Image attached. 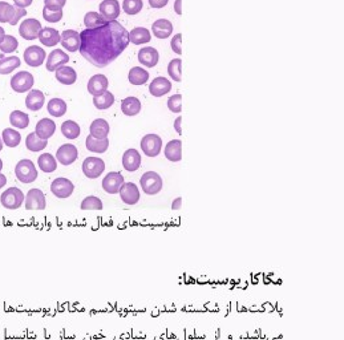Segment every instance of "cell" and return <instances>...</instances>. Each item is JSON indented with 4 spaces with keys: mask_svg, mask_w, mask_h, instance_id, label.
I'll return each mask as SVG.
<instances>
[{
    "mask_svg": "<svg viewBox=\"0 0 344 340\" xmlns=\"http://www.w3.org/2000/svg\"><path fill=\"white\" fill-rule=\"evenodd\" d=\"M129 32L119 21H108L105 26L80 32V53L97 68L113 63L129 45Z\"/></svg>",
    "mask_w": 344,
    "mask_h": 340,
    "instance_id": "cell-1",
    "label": "cell"
},
{
    "mask_svg": "<svg viewBox=\"0 0 344 340\" xmlns=\"http://www.w3.org/2000/svg\"><path fill=\"white\" fill-rule=\"evenodd\" d=\"M15 174L21 183H31L38 178V169L31 160H20L15 166Z\"/></svg>",
    "mask_w": 344,
    "mask_h": 340,
    "instance_id": "cell-2",
    "label": "cell"
},
{
    "mask_svg": "<svg viewBox=\"0 0 344 340\" xmlns=\"http://www.w3.org/2000/svg\"><path fill=\"white\" fill-rule=\"evenodd\" d=\"M26 200V196L23 194V191L16 186L8 187L7 190L3 191V194L0 197V202L5 209L9 210H16L23 205Z\"/></svg>",
    "mask_w": 344,
    "mask_h": 340,
    "instance_id": "cell-3",
    "label": "cell"
},
{
    "mask_svg": "<svg viewBox=\"0 0 344 340\" xmlns=\"http://www.w3.org/2000/svg\"><path fill=\"white\" fill-rule=\"evenodd\" d=\"M141 189L148 196H156L162 190V178L161 175L156 171H146L140 179Z\"/></svg>",
    "mask_w": 344,
    "mask_h": 340,
    "instance_id": "cell-4",
    "label": "cell"
},
{
    "mask_svg": "<svg viewBox=\"0 0 344 340\" xmlns=\"http://www.w3.org/2000/svg\"><path fill=\"white\" fill-rule=\"evenodd\" d=\"M35 84L34 75L30 73L28 71H20L16 75H13L11 79V88H12L16 93H26L32 89V86Z\"/></svg>",
    "mask_w": 344,
    "mask_h": 340,
    "instance_id": "cell-5",
    "label": "cell"
},
{
    "mask_svg": "<svg viewBox=\"0 0 344 340\" xmlns=\"http://www.w3.org/2000/svg\"><path fill=\"white\" fill-rule=\"evenodd\" d=\"M81 170L86 178L96 179L104 173L105 170V162L102 158L98 157H86L83 161L81 165Z\"/></svg>",
    "mask_w": 344,
    "mask_h": 340,
    "instance_id": "cell-6",
    "label": "cell"
},
{
    "mask_svg": "<svg viewBox=\"0 0 344 340\" xmlns=\"http://www.w3.org/2000/svg\"><path fill=\"white\" fill-rule=\"evenodd\" d=\"M141 149L148 157H157L161 153L162 138L158 134H146L141 140Z\"/></svg>",
    "mask_w": 344,
    "mask_h": 340,
    "instance_id": "cell-7",
    "label": "cell"
},
{
    "mask_svg": "<svg viewBox=\"0 0 344 340\" xmlns=\"http://www.w3.org/2000/svg\"><path fill=\"white\" fill-rule=\"evenodd\" d=\"M27 210H44L47 208V198L40 189H31L28 190L24 200Z\"/></svg>",
    "mask_w": 344,
    "mask_h": 340,
    "instance_id": "cell-8",
    "label": "cell"
},
{
    "mask_svg": "<svg viewBox=\"0 0 344 340\" xmlns=\"http://www.w3.org/2000/svg\"><path fill=\"white\" fill-rule=\"evenodd\" d=\"M73 190H75V185H73L68 178H56L52 181L51 183V191L52 194L57 198H68L72 196Z\"/></svg>",
    "mask_w": 344,
    "mask_h": 340,
    "instance_id": "cell-9",
    "label": "cell"
},
{
    "mask_svg": "<svg viewBox=\"0 0 344 340\" xmlns=\"http://www.w3.org/2000/svg\"><path fill=\"white\" fill-rule=\"evenodd\" d=\"M119 194L124 204L136 205L137 202H140V189H138V186H137L136 183L124 182L123 186L120 187Z\"/></svg>",
    "mask_w": 344,
    "mask_h": 340,
    "instance_id": "cell-10",
    "label": "cell"
},
{
    "mask_svg": "<svg viewBox=\"0 0 344 340\" xmlns=\"http://www.w3.org/2000/svg\"><path fill=\"white\" fill-rule=\"evenodd\" d=\"M23 59H24L27 65L36 68V67H40L42 64H44V61L47 59V52L44 51L42 47L32 45V47H28L24 51Z\"/></svg>",
    "mask_w": 344,
    "mask_h": 340,
    "instance_id": "cell-11",
    "label": "cell"
},
{
    "mask_svg": "<svg viewBox=\"0 0 344 340\" xmlns=\"http://www.w3.org/2000/svg\"><path fill=\"white\" fill-rule=\"evenodd\" d=\"M79 157V150L75 145L72 144H64L61 145L57 152H56V160L64 166L72 165Z\"/></svg>",
    "mask_w": 344,
    "mask_h": 340,
    "instance_id": "cell-12",
    "label": "cell"
},
{
    "mask_svg": "<svg viewBox=\"0 0 344 340\" xmlns=\"http://www.w3.org/2000/svg\"><path fill=\"white\" fill-rule=\"evenodd\" d=\"M42 24L36 19H27L19 27V34L26 40H35L39 38V32L42 31Z\"/></svg>",
    "mask_w": 344,
    "mask_h": 340,
    "instance_id": "cell-13",
    "label": "cell"
},
{
    "mask_svg": "<svg viewBox=\"0 0 344 340\" xmlns=\"http://www.w3.org/2000/svg\"><path fill=\"white\" fill-rule=\"evenodd\" d=\"M124 177L119 171H111L102 179V189L108 194H117L120 191V187L123 186Z\"/></svg>",
    "mask_w": 344,
    "mask_h": 340,
    "instance_id": "cell-14",
    "label": "cell"
},
{
    "mask_svg": "<svg viewBox=\"0 0 344 340\" xmlns=\"http://www.w3.org/2000/svg\"><path fill=\"white\" fill-rule=\"evenodd\" d=\"M172 90V83L166 77L158 76L152 80L149 85V93L153 97H162Z\"/></svg>",
    "mask_w": 344,
    "mask_h": 340,
    "instance_id": "cell-15",
    "label": "cell"
},
{
    "mask_svg": "<svg viewBox=\"0 0 344 340\" xmlns=\"http://www.w3.org/2000/svg\"><path fill=\"white\" fill-rule=\"evenodd\" d=\"M56 132V124L52 119H42L39 120L36 127H35V134L40 138V140L48 141Z\"/></svg>",
    "mask_w": 344,
    "mask_h": 340,
    "instance_id": "cell-16",
    "label": "cell"
},
{
    "mask_svg": "<svg viewBox=\"0 0 344 340\" xmlns=\"http://www.w3.org/2000/svg\"><path fill=\"white\" fill-rule=\"evenodd\" d=\"M141 154L137 149H127L123 154V166L124 169L133 173L140 169L141 166Z\"/></svg>",
    "mask_w": 344,
    "mask_h": 340,
    "instance_id": "cell-17",
    "label": "cell"
},
{
    "mask_svg": "<svg viewBox=\"0 0 344 340\" xmlns=\"http://www.w3.org/2000/svg\"><path fill=\"white\" fill-rule=\"evenodd\" d=\"M100 15H101L106 21L116 20L117 17L120 16V12H121V7H120L119 1L117 0H104L100 7Z\"/></svg>",
    "mask_w": 344,
    "mask_h": 340,
    "instance_id": "cell-18",
    "label": "cell"
},
{
    "mask_svg": "<svg viewBox=\"0 0 344 340\" xmlns=\"http://www.w3.org/2000/svg\"><path fill=\"white\" fill-rule=\"evenodd\" d=\"M61 45L68 52H76L80 49V34L73 30H65L61 32Z\"/></svg>",
    "mask_w": 344,
    "mask_h": 340,
    "instance_id": "cell-19",
    "label": "cell"
},
{
    "mask_svg": "<svg viewBox=\"0 0 344 340\" xmlns=\"http://www.w3.org/2000/svg\"><path fill=\"white\" fill-rule=\"evenodd\" d=\"M69 61V55L61 49L52 51L47 57V69L51 72H55L60 67H64Z\"/></svg>",
    "mask_w": 344,
    "mask_h": 340,
    "instance_id": "cell-20",
    "label": "cell"
},
{
    "mask_svg": "<svg viewBox=\"0 0 344 340\" xmlns=\"http://www.w3.org/2000/svg\"><path fill=\"white\" fill-rule=\"evenodd\" d=\"M39 40L44 47H55L61 40V34L52 27H45L39 32Z\"/></svg>",
    "mask_w": 344,
    "mask_h": 340,
    "instance_id": "cell-21",
    "label": "cell"
},
{
    "mask_svg": "<svg viewBox=\"0 0 344 340\" xmlns=\"http://www.w3.org/2000/svg\"><path fill=\"white\" fill-rule=\"evenodd\" d=\"M108 86H109V81L105 75H94L88 81V92L92 96L104 93L108 90Z\"/></svg>",
    "mask_w": 344,
    "mask_h": 340,
    "instance_id": "cell-22",
    "label": "cell"
},
{
    "mask_svg": "<svg viewBox=\"0 0 344 340\" xmlns=\"http://www.w3.org/2000/svg\"><path fill=\"white\" fill-rule=\"evenodd\" d=\"M158 60H160V55H158L156 48L145 47L138 52V61H140V64L145 65V67H148V68L156 67L158 64Z\"/></svg>",
    "mask_w": 344,
    "mask_h": 340,
    "instance_id": "cell-23",
    "label": "cell"
},
{
    "mask_svg": "<svg viewBox=\"0 0 344 340\" xmlns=\"http://www.w3.org/2000/svg\"><path fill=\"white\" fill-rule=\"evenodd\" d=\"M166 160L172 162H178L182 160V141L181 140H172L166 144L164 149Z\"/></svg>",
    "mask_w": 344,
    "mask_h": 340,
    "instance_id": "cell-24",
    "label": "cell"
},
{
    "mask_svg": "<svg viewBox=\"0 0 344 340\" xmlns=\"http://www.w3.org/2000/svg\"><path fill=\"white\" fill-rule=\"evenodd\" d=\"M173 30L174 27L168 19H158L152 24V32L158 39H168L173 34Z\"/></svg>",
    "mask_w": 344,
    "mask_h": 340,
    "instance_id": "cell-25",
    "label": "cell"
},
{
    "mask_svg": "<svg viewBox=\"0 0 344 340\" xmlns=\"http://www.w3.org/2000/svg\"><path fill=\"white\" fill-rule=\"evenodd\" d=\"M44 102H45V96L43 93L42 90L34 89L30 90L26 97V106L32 112H38L44 106Z\"/></svg>",
    "mask_w": 344,
    "mask_h": 340,
    "instance_id": "cell-26",
    "label": "cell"
},
{
    "mask_svg": "<svg viewBox=\"0 0 344 340\" xmlns=\"http://www.w3.org/2000/svg\"><path fill=\"white\" fill-rule=\"evenodd\" d=\"M90 136L97 138V140H105L109 134V124L104 119H96L93 123L90 124Z\"/></svg>",
    "mask_w": 344,
    "mask_h": 340,
    "instance_id": "cell-27",
    "label": "cell"
},
{
    "mask_svg": "<svg viewBox=\"0 0 344 340\" xmlns=\"http://www.w3.org/2000/svg\"><path fill=\"white\" fill-rule=\"evenodd\" d=\"M55 76L56 80L64 85H72L77 80L76 71L72 67H68V65L60 67L57 71H55Z\"/></svg>",
    "mask_w": 344,
    "mask_h": 340,
    "instance_id": "cell-28",
    "label": "cell"
},
{
    "mask_svg": "<svg viewBox=\"0 0 344 340\" xmlns=\"http://www.w3.org/2000/svg\"><path fill=\"white\" fill-rule=\"evenodd\" d=\"M141 109H142V106H141L140 100L137 97L129 96L121 101V112L125 116H129V117L137 116L141 112Z\"/></svg>",
    "mask_w": 344,
    "mask_h": 340,
    "instance_id": "cell-29",
    "label": "cell"
},
{
    "mask_svg": "<svg viewBox=\"0 0 344 340\" xmlns=\"http://www.w3.org/2000/svg\"><path fill=\"white\" fill-rule=\"evenodd\" d=\"M152 35L150 31L145 27H136L129 32V42L134 44V45H141V44H146L150 42Z\"/></svg>",
    "mask_w": 344,
    "mask_h": 340,
    "instance_id": "cell-30",
    "label": "cell"
},
{
    "mask_svg": "<svg viewBox=\"0 0 344 340\" xmlns=\"http://www.w3.org/2000/svg\"><path fill=\"white\" fill-rule=\"evenodd\" d=\"M38 165L43 173H53L57 169V160L51 153H43L39 156Z\"/></svg>",
    "mask_w": 344,
    "mask_h": 340,
    "instance_id": "cell-31",
    "label": "cell"
},
{
    "mask_svg": "<svg viewBox=\"0 0 344 340\" xmlns=\"http://www.w3.org/2000/svg\"><path fill=\"white\" fill-rule=\"evenodd\" d=\"M85 146L86 149L92 152V153H105L108 148H109V140L105 138V140H97L89 134L85 140Z\"/></svg>",
    "mask_w": 344,
    "mask_h": 340,
    "instance_id": "cell-32",
    "label": "cell"
},
{
    "mask_svg": "<svg viewBox=\"0 0 344 340\" xmlns=\"http://www.w3.org/2000/svg\"><path fill=\"white\" fill-rule=\"evenodd\" d=\"M128 80L133 85H144L149 80V72L141 67H133L128 73Z\"/></svg>",
    "mask_w": 344,
    "mask_h": 340,
    "instance_id": "cell-33",
    "label": "cell"
},
{
    "mask_svg": "<svg viewBox=\"0 0 344 340\" xmlns=\"http://www.w3.org/2000/svg\"><path fill=\"white\" fill-rule=\"evenodd\" d=\"M61 133L68 140H76L81 133L80 125L76 121H73V120H67V121H64L61 124Z\"/></svg>",
    "mask_w": 344,
    "mask_h": 340,
    "instance_id": "cell-34",
    "label": "cell"
},
{
    "mask_svg": "<svg viewBox=\"0 0 344 340\" xmlns=\"http://www.w3.org/2000/svg\"><path fill=\"white\" fill-rule=\"evenodd\" d=\"M93 104L98 111H105L115 104V96L109 90H106L104 93L93 96Z\"/></svg>",
    "mask_w": 344,
    "mask_h": 340,
    "instance_id": "cell-35",
    "label": "cell"
},
{
    "mask_svg": "<svg viewBox=\"0 0 344 340\" xmlns=\"http://www.w3.org/2000/svg\"><path fill=\"white\" fill-rule=\"evenodd\" d=\"M20 59L17 56H9L0 59V75H8L20 67Z\"/></svg>",
    "mask_w": 344,
    "mask_h": 340,
    "instance_id": "cell-36",
    "label": "cell"
},
{
    "mask_svg": "<svg viewBox=\"0 0 344 340\" xmlns=\"http://www.w3.org/2000/svg\"><path fill=\"white\" fill-rule=\"evenodd\" d=\"M9 123L12 124L13 128L17 129H26L30 125V117L27 113L21 111H13L9 115Z\"/></svg>",
    "mask_w": 344,
    "mask_h": 340,
    "instance_id": "cell-37",
    "label": "cell"
},
{
    "mask_svg": "<svg viewBox=\"0 0 344 340\" xmlns=\"http://www.w3.org/2000/svg\"><path fill=\"white\" fill-rule=\"evenodd\" d=\"M1 140H3V142H4L8 148H16V146L20 145L21 136H20V133L17 132V130L8 128V129H4V130H3Z\"/></svg>",
    "mask_w": 344,
    "mask_h": 340,
    "instance_id": "cell-38",
    "label": "cell"
},
{
    "mask_svg": "<svg viewBox=\"0 0 344 340\" xmlns=\"http://www.w3.org/2000/svg\"><path fill=\"white\" fill-rule=\"evenodd\" d=\"M108 21L104 19V17L97 12H88L85 13L84 16V26L85 28L88 30H92V28H97V27L105 26Z\"/></svg>",
    "mask_w": 344,
    "mask_h": 340,
    "instance_id": "cell-39",
    "label": "cell"
},
{
    "mask_svg": "<svg viewBox=\"0 0 344 340\" xmlns=\"http://www.w3.org/2000/svg\"><path fill=\"white\" fill-rule=\"evenodd\" d=\"M47 108L49 115L53 117H61L67 112V104L61 98H52L51 101L48 102Z\"/></svg>",
    "mask_w": 344,
    "mask_h": 340,
    "instance_id": "cell-40",
    "label": "cell"
},
{
    "mask_svg": "<svg viewBox=\"0 0 344 340\" xmlns=\"http://www.w3.org/2000/svg\"><path fill=\"white\" fill-rule=\"evenodd\" d=\"M26 146L30 152H40L43 149H45L48 146V141L40 140L36 134L30 133L26 138Z\"/></svg>",
    "mask_w": 344,
    "mask_h": 340,
    "instance_id": "cell-41",
    "label": "cell"
},
{
    "mask_svg": "<svg viewBox=\"0 0 344 340\" xmlns=\"http://www.w3.org/2000/svg\"><path fill=\"white\" fill-rule=\"evenodd\" d=\"M15 5L7 1H0V23H11L15 16Z\"/></svg>",
    "mask_w": 344,
    "mask_h": 340,
    "instance_id": "cell-42",
    "label": "cell"
},
{
    "mask_svg": "<svg viewBox=\"0 0 344 340\" xmlns=\"http://www.w3.org/2000/svg\"><path fill=\"white\" fill-rule=\"evenodd\" d=\"M181 67H182V60L181 59H173L168 64V75L172 77V80L179 83L182 79L181 75Z\"/></svg>",
    "mask_w": 344,
    "mask_h": 340,
    "instance_id": "cell-43",
    "label": "cell"
},
{
    "mask_svg": "<svg viewBox=\"0 0 344 340\" xmlns=\"http://www.w3.org/2000/svg\"><path fill=\"white\" fill-rule=\"evenodd\" d=\"M43 17L48 23H59L63 19V8H52L44 7L43 8Z\"/></svg>",
    "mask_w": 344,
    "mask_h": 340,
    "instance_id": "cell-44",
    "label": "cell"
},
{
    "mask_svg": "<svg viewBox=\"0 0 344 340\" xmlns=\"http://www.w3.org/2000/svg\"><path fill=\"white\" fill-rule=\"evenodd\" d=\"M144 7V1L142 0H124L123 1V9L125 11L127 15H137L142 11Z\"/></svg>",
    "mask_w": 344,
    "mask_h": 340,
    "instance_id": "cell-45",
    "label": "cell"
},
{
    "mask_svg": "<svg viewBox=\"0 0 344 340\" xmlns=\"http://www.w3.org/2000/svg\"><path fill=\"white\" fill-rule=\"evenodd\" d=\"M80 208L83 210H102L104 205H102V201L98 197L88 196L81 201Z\"/></svg>",
    "mask_w": 344,
    "mask_h": 340,
    "instance_id": "cell-46",
    "label": "cell"
},
{
    "mask_svg": "<svg viewBox=\"0 0 344 340\" xmlns=\"http://www.w3.org/2000/svg\"><path fill=\"white\" fill-rule=\"evenodd\" d=\"M19 47V42L17 39L12 35H5L4 40L0 44V51L1 53H13Z\"/></svg>",
    "mask_w": 344,
    "mask_h": 340,
    "instance_id": "cell-47",
    "label": "cell"
},
{
    "mask_svg": "<svg viewBox=\"0 0 344 340\" xmlns=\"http://www.w3.org/2000/svg\"><path fill=\"white\" fill-rule=\"evenodd\" d=\"M168 109L173 113H181L182 112V96L174 94L168 98Z\"/></svg>",
    "mask_w": 344,
    "mask_h": 340,
    "instance_id": "cell-48",
    "label": "cell"
},
{
    "mask_svg": "<svg viewBox=\"0 0 344 340\" xmlns=\"http://www.w3.org/2000/svg\"><path fill=\"white\" fill-rule=\"evenodd\" d=\"M172 51L177 55H182V34H175L170 42Z\"/></svg>",
    "mask_w": 344,
    "mask_h": 340,
    "instance_id": "cell-49",
    "label": "cell"
},
{
    "mask_svg": "<svg viewBox=\"0 0 344 340\" xmlns=\"http://www.w3.org/2000/svg\"><path fill=\"white\" fill-rule=\"evenodd\" d=\"M67 3V0H44V7H52V8H63Z\"/></svg>",
    "mask_w": 344,
    "mask_h": 340,
    "instance_id": "cell-50",
    "label": "cell"
},
{
    "mask_svg": "<svg viewBox=\"0 0 344 340\" xmlns=\"http://www.w3.org/2000/svg\"><path fill=\"white\" fill-rule=\"evenodd\" d=\"M26 15H27L26 9H24V8H19V7H16V8H15V16H13L12 21H11L9 24H11V26H16L21 17H24V16H26Z\"/></svg>",
    "mask_w": 344,
    "mask_h": 340,
    "instance_id": "cell-51",
    "label": "cell"
},
{
    "mask_svg": "<svg viewBox=\"0 0 344 340\" xmlns=\"http://www.w3.org/2000/svg\"><path fill=\"white\" fill-rule=\"evenodd\" d=\"M148 1H149V5L154 9L164 8V7L169 3V0H148Z\"/></svg>",
    "mask_w": 344,
    "mask_h": 340,
    "instance_id": "cell-52",
    "label": "cell"
},
{
    "mask_svg": "<svg viewBox=\"0 0 344 340\" xmlns=\"http://www.w3.org/2000/svg\"><path fill=\"white\" fill-rule=\"evenodd\" d=\"M34 0H13L15 3V7H19V8H24L26 9L27 7H30L32 4Z\"/></svg>",
    "mask_w": 344,
    "mask_h": 340,
    "instance_id": "cell-53",
    "label": "cell"
},
{
    "mask_svg": "<svg viewBox=\"0 0 344 340\" xmlns=\"http://www.w3.org/2000/svg\"><path fill=\"white\" fill-rule=\"evenodd\" d=\"M181 208H182V198L178 197V198H175L174 202L172 204V209H173V210H179Z\"/></svg>",
    "mask_w": 344,
    "mask_h": 340,
    "instance_id": "cell-54",
    "label": "cell"
},
{
    "mask_svg": "<svg viewBox=\"0 0 344 340\" xmlns=\"http://www.w3.org/2000/svg\"><path fill=\"white\" fill-rule=\"evenodd\" d=\"M174 9L177 15H182V0H175Z\"/></svg>",
    "mask_w": 344,
    "mask_h": 340,
    "instance_id": "cell-55",
    "label": "cell"
},
{
    "mask_svg": "<svg viewBox=\"0 0 344 340\" xmlns=\"http://www.w3.org/2000/svg\"><path fill=\"white\" fill-rule=\"evenodd\" d=\"M181 121H182V117H177V120L174 121L175 132L178 133V134H182V129H181Z\"/></svg>",
    "mask_w": 344,
    "mask_h": 340,
    "instance_id": "cell-56",
    "label": "cell"
},
{
    "mask_svg": "<svg viewBox=\"0 0 344 340\" xmlns=\"http://www.w3.org/2000/svg\"><path fill=\"white\" fill-rule=\"evenodd\" d=\"M7 185V177L3 173H0V189Z\"/></svg>",
    "mask_w": 344,
    "mask_h": 340,
    "instance_id": "cell-57",
    "label": "cell"
},
{
    "mask_svg": "<svg viewBox=\"0 0 344 340\" xmlns=\"http://www.w3.org/2000/svg\"><path fill=\"white\" fill-rule=\"evenodd\" d=\"M5 31H4V28L3 27H0V44H1V42L4 40V36H5Z\"/></svg>",
    "mask_w": 344,
    "mask_h": 340,
    "instance_id": "cell-58",
    "label": "cell"
},
{
    "mask_svg": "<svg viewBox=\"0 0 344 340\" xmlns=\"http://www.w3.org/2000/svg\"><path fill=\"white\" fill-rule=\"evenodd\" d=\"M3 146H4V142H3V140H1V137H0V152L3 150Z\"/></svg>",
    "mask_w": 344,
    "mask_h": 340,
    "instance_id": "cell-59",
    "label": "cell"
},
{
    "mask_svg": "<svg viewBox=\"0 0 344 340\" xmlns=\"http://www.w3.org/2000/svg\"><path fill=\"white\" fill-rule=\"evenodd\" d=\"M1 170H3V160L0 158V173H1Z\"/></svg>",
    "mask_w": 344,
    "mask_h": 340,
    "instance_id": "cell-60",
    "label": "cell"
}]
</instances>
